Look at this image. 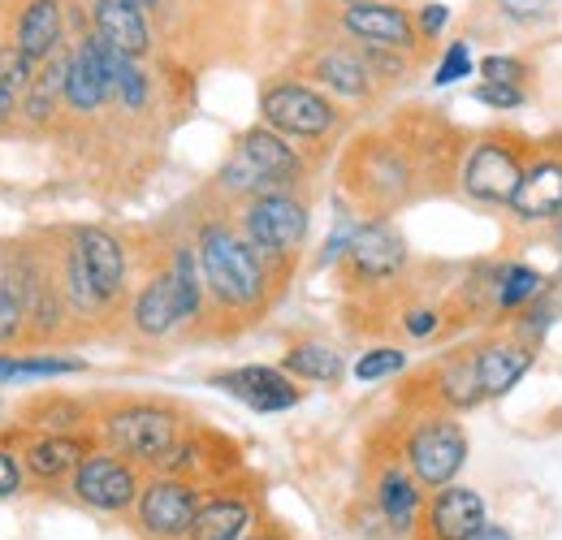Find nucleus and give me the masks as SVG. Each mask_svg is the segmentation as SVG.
I'll return each mask as SVG.
<instances>
[{
    "instance_id": "28",
    "label": "nucleus",
    "mask_w": 562,
    "mask_h": 540,
    "mask_svg": "<svg viewBox=\"0 0 562 540\" xmlns=\"http://www.w3.org/2000/svg\"><path fill=\"white\" fill-rule=\"evenodd\" d=\"M281 368L299 381H316V385H338L342 372H347V359L338 355V346H325V341H299L294 350H285Z\"/></svg>"
},
{
    "instance_id": "36",
    "label": "nucleus",
    "mask_w": 562,
    "mask_h": 540,
    "mask_svg": "<svg viewBox=\"0 0 562 540\" xmlns=\"http://www.w3.org/2000/svg\"><path fill=\"white\" fill-rule=\"evenodd\" d=\"M472 95H476V104H490V109H524L528 104L524 82H481Z\"/></svg>"
},
{
    "instance_id": "35",
    "label": "nucleus",
    "mask_w": 562,
    "mask_h": 540,
    "mask_svg": "<svg viewBox=\"0 0 562 540\" xmlns=\"http://www.w3.org/2000/svg\"><path fill=\"white\" fill-rule=\"evenodd\" d=\"M476 74H481V82H528V61L490 53L476 61Z\"/></svg>"
},
{
    "instance_id": "9",
    "label": "nucleus",
    "mask_w": 562,
    "mask_h": 540,
    "mask_svg": "<svg viewBox=\"0 0 562 540\" xmlns=\"http://www.w3.org/2000/svg\"><path fill=\"white\" fill-rule=\"evenodd\" d=\"M307 225L312 212L294 191H265L243 203L238 229L269 256V260H290L303 243H307Z\"/></svg>"
},
{
    "instance_id": "45",
    "label": "nucleus",
    "mask_w": 562,
    "mask_h": 540,
    "mask_svg": "<svg viewBox=\"0 0 562 540\" xmlns=\"http://www.w3.org/2000/svg\"><path fill=\"white\" fill-rule=\"evenodd\" d=\"M550 234H554V247L562 251V216L559 221H550Z\"/></svg>"
},
{
    "instance_id": "33",
    "label": "nucleus",
    "mask_w": 562,
    "mask_h": 540,
    "mask_svg": "<svg viewBox=\"0 0 562 540\" xmlns=\"http://www.w3.org/2000/svg\"><path fill=\"white\" fill-rule=\"evenodd\" d=\"M472 44L468 40H454L446 53H441V61L432 69V87H454V82H463V78H472Z\"/></svg>"
},
{
    "instance_id": "3",
    "label": "nucleus",
    "mask_w": 562,
    "mask_h": 540,
    "mask_svg": "<svg viewBox=\"0 0 562 540\" xmlns=\"http://www.w3.org/2000/svg\"><path fill=\"white\" fill-rule=\"evenodd\" d=\"M347 191L359 203L376 207V212H390L403 200L416 195V182H420V160L416 151L394 135H368L363 143H355L351 156H347Z\"/></svg>"
},
{
    "instance_id": "31",
    "label": "nucleus",
    "mask_w": 562,
    "mask_h": 540,
    "mask_svg": "<svg viewBox=\"0 0 562 540\" xmlns=\"http://www.w3.org/2000/svg\"><path fill=\"white\" fill-rule=\"evenodd\" d=\"M31 410H40V415H26V419L44 432H78L87 424V406L74 398H40V403H31Z\"/></svg>"
},
{
    "instance_id": "6",
    "label": "nucleus",
    "mask_w": 562,
    "mask_h": 540,
    "mask_svg": "<svg viewBox=\"0 0 562 540\" xmlns=\"http://www.w3.org/2000/svg\"><path fill=\"white\" fill-rule=\"evenodd\" d=\"M100 441L139 468H160L165 454L182 441V419L169 406L156 403H126L100 415Z\"/></svg>"
},
{
    "instance_id": "19",
    "label": "nucleus",
    "mask_w": 562,
    "mask_h": 540,
    "mask_svg": "<svg viewBox=\"0 0 562 540\" xmlns=\"http://www.w3.org/2000/svg\"><path fill=\"white\" fill-rule=\"evenodd\" d=\"M537 363V346L519 338H506V334H493L476 346V372H481V385H485V398H506Z\"/></svg>"
},
{
    "instance_id": "43",
    "label": "nucleus",
    "mask_w": 562,
    "mask_h": 540,
    "mask_svg": "<svg viewBox=\"0 0 562 540\" xmlns=\"http://www.w3.org/2000/svg\"><path fill=\"white\" fill-rule=\"evenodd\" d=\"M247 540H290V537H285V532H281L278 524H265V528H260V532H247Z\"/></svg>"
},
{
    "instance_id": "7",
    "label": "nucleus",
    "mask_w": 562,
    "mask_h": 540,
    "mask_svg": "<svg viewBox=\"0 0 562 540\" xmlns=\"http://www.w3.org/2000/svg\"><path fill=\"white\" fill-rule=\"evenodd\" d=\"M468 432H463V424L459 419H450V415H424L416 419L412 428H407V437H403V459H407V468L412 475L420 480L424 488H446V484H454V475L468 468Z\"/></svg>"
},
{
    "instance_id": "29",
    "label": "nucleus",
    "mask_w": 562,
    "mask_h": 540,
    "mask_svg": "<svg viewBox=\"0 0 562 540\" xmlns=\"http://www.w3.org/2000/svg\"><path fill=\"white\" fill-rule=\"evenodd\" d=\"M31 325V303H26V277L22 265L0 269V346L22 338V329Z\"/></svg>"
},
{
    "instance_id": "10",
    "label": "nucleus",
    "mask_w": 562,
    "mask_h": 540,
    "mask_svg": "<svg viewBox=\"0 0 562 540\" xmlns=\"http://www.w3.org/2000/svg\"><path fill=\"white\" fill-rule=\"evenodd\" d=\"M70 493L78 506L100 510V515H126L135 510L143 493V468L135 459L117 454V450H91L70 475Z\"/></svg>"
},
{
    "instance_id": "13",
    "label": "nucleus",
    "mask_w": 562,
    "mask_h": 540,
    "mask_svg": "<svg viewBox=\"0 0 562 540\" xmlns=\"http://www.w3.org/2000/svg\"><path fill=\"white\" fill-rule=\"evenodd\" d=\"M342 269L359 285H385V281L403 277V269H407V238L385 216L363 221V225H355V238L347 247V256H342Z\"/></svg>"
},
{
    "instance_id": "21",
    "label": "nucleus",
    "mask_w": 562,
    "mask_h": 540,
    "mask_svg": "<svg viewBox=\"0 0 562 540\" xmlns=\"http://www.w3.org/2000/svg\"><path fill=\"white\" fill-rule=\"evenodd\" d=\"M424 381H428V390H432L441 410H472V406L490 403L485 385H481V372H476V346L450 350Z\"/></svg>"
},
{
    "instance_id": "24",
    "label": "nucleus",
    "mask_w": 562,
    "mask_h": 540,
    "mask_svg": "<svg viewBox=\"0 0 562 540\" xmlns=\"http://www.w3.org/2000/svg\"><path fill=\"white\" fill-rule=\"evenodd\" d=\"M256 528V502L247 493H209L187 540H247Z\"/></svg>"
},
{
    "instance_id": "44",
    "label": "nucleus",
    "mask_w": 562,
    "mask_h": 540,
    "mask_svg": "<svg viewBox=\"0 0 562 540\" xmlns=\"http://www.w3.org/2000/svg\"><path fill=\"white\" fill-rule=\"evenodd\" d=\"M472 540H515V537H510L506 528H497V524H485V528H481V532H476Z\"/></svg>"
},
{
    "instance_id": "25",
    "label": "nucleus",
    "mask_w": 562,
    "mask_h": 540,
    "mask_svg": "<svg viewBox=\"0 0 562 540\" xmlns=\"http://www.w3.org/2000/svg\"><path fill=\"white\" fill-rule=\"evenodd\" d=\"M325 91L342 95V100H363L372 95V69L363 61L359 48H325L312 57V69H307Z\"/></svg>"
},
{
    "instance_id": "38",
    "label": "nucleus",
    "mask_w": 562,
    "mask_h": 540,
    "mask_svg": "<svg viewBox=\"0 0 562 540\" xmlns=\"http://www.w3.org/2000/svg\"><path fill=\"white\" fill-rule=\"evenodd\" d=\"M35 66H40V61H31L22 48H4V53H0V78L13 82V87H31V78L40 74Z\"/></svg>"
},
{
    "instance_id": "47",
    "label": "nucleus",
    "mask_w": 562,
    "mask_h": 540,
    "mask_svg": "<svg viewBox=\"0 0 562 540\" xmlns=\"http://www.w3.org/2000/svg\"><path fill=\"white\" fill-rule=\"evenodd\" d=\"M347 4H351V0H347Z\"/></svg>"
},
{
    "instance_id": "22",
    "label": "nucleus",
    "mask_w": 562,
    "mask_h": 540,
    "mask_svg": "<svg viewBox=\"0 0 562 540\" xmlns=\"http://www.w3.org/2000/svg\"><path fill=\"white\" fill-rule=\"evenodd\" d=\"M95 450V437L87 432H40L26 441L22 463L35 480H70L74 468Z\"/></svg>"
},
{
    "instance_id": "37",
    "label": "nucleus",
    "mask_w": 562,
    "mask_h": 540,
    "mask_svg": "<svg viewBox=\"0 0 562 540\" xmlns=\"http://www.w3.org/2000/svg\"><path fill=\"white\" fill-rule=\"evenodd\" d=\"M493 9H497L506 22L528 26V22H541V18L554 9V0H493Z\"/></svg>"
},
{
    "instance_id": "5",
    "label": "nucleus",
    "mask_w": 562,
    "mask_h": 540,
    "mask_svg": "<svg viewBox=\"0 0 562 540\" xmlns=\"http://www.w3.org/2000/svg\"><path fill=\"white\" fill-rule=\"evenodd\" d=\"M528 156H532V143L524 135H506V131H493L481 135L459 160V191L472 203H490V207H506L515 200L519 182H524V169H528Z\"/></svg>"
},
{
    "instance_id": "32",
    "label": "nucleus",
    "mask_w": 562,
    "mask_h": 540,
    "mask_svg": "<svg viewBox=\"0 0 562 540\" xmlns=\"http://www.w3.org/2000/svg\"><path fill=\"white\" fill-rule=\"evenodd\" d=\"M407 368V350H398V346H368L359 359H355V381H363V385H372V381H390V376H398Z\"/></svg>"
},
{
    "instance_id": "41",
    "label": "nucleus",
    "mask_w": 562,
    "mask_h": 540,
    "mask_svg": "<svg viewBox=\"0 0 562 540\" xmlns=\"http://www.w3.org/2000/svg\"><path fill=\"white\" fill-rule=\"evenodd\" d=\"M22 472H26V463L13 450H0V502L22 493Z\"/></svg>"
},
{
    "instance_id": "14",
    "label": "nucleus",
    "mask_w": 562,
    "mask_h": 540,
    "mask_svg": "<svg viewBox=\"0 0 562 540\" xmlns=\"http://www.w3.org/2000/svg\"><path fill=\"white\" fill-rule=\"evenodd\" d=\"M342 31L359 48H390V53H407V57L420 44L416 13H407L403 4H385V0H351L342 9Z\"/></svg>"
},
{
    "instance_id": "18",
    "label": "nucleus",
    "mask_w": 562,
    "mask_h": 540,
    "mask_svg": "<svg viewBox=\"0 0 562 540\" xmlns=\"http://www.w3.org/2000/svg\"><path fill=\"white\" fill-rule=\"evenodd\" d=\"M372 497H376V510L394 537H416L424 515V484L412 475V468H403V463L381 468L376 484H372Z\"/></svg>"
},
{
    "instance_id": "16",
    "label": "nucleus",
    "mask_w": 562,
    "mask_h": 540,
    "mask_svg": "<svg viewBox=\"0 0 562 540\" xmlns=\"http://www.w3.org/2000/svg\"><path fill=\"white\" fill-rule=\"evenodd\" d=\"M212 390H225L229 398L251 406L256 415H278V410L299 406V398H303L299 385L290 381V372L269 368V363H247V368H234V372H216Z\"/></svg>"
},
{
    "instance_id": "20",
    "label": "nucleus",
    "mask_w": 562,
    "mask_h": 540,
    "mask_svg": "<svg viewBox=\"0 0 562 540\" xmlns=\"http://www.w3.org/2000/svg\"><path fill=\"white\" fill-rule=\"evenodd\" d=\"M113 95V82H109V69H104V57H100V44L95 35H87L70 57H66V104L74 113H100Z\"/></svg>"
},
{
    "instance_id": "40",
    "label": "nucleus",
    "mask_w": 562,
    "mask_h": 540,
    "mask_svg": "<svg viewBox=\"0 0 562 540\" xmlns=\"http://www.w3.org/2000/svg\"><path fill=\"white\" fill-rule=\"evenodd\" d=\"M441 329V312L437 307H412L403 312V334L407 338H432Z\"/></svg>"
},
{
    "instance_id": "46",
    "label": "nucleus",
    "mask_w": 562,
    "mask_h": 540,
    "mask_svg": "<svg viewBox=\"0 0 562 540\" xmlns=\"http://www.w3.org/2000/svg\"><path fill=\"white\" fill-rule=\"evenodd\" d=\"M135 4H139V9H156V4H160V0H135Z\"/></svg>"
},
{
    "instance_id": "26",
    "label": "nucleus",
    "mask_w": 562,
    "mask_h": 540,
    "mask_svg": "<svg viewBox=\"0 0 562 540\" xmlns=\"http://www.w3.org/2000/svg\"><path fill=\"white\" fill-rule=\"evenodd\" d=\"M66 35V13H61V0H31L18 18V35H13V48H22L31 61H48L57 53Z\"/></svg>"
},
{
    "instance_id": "23",
    "label": "nucleus",
    "mask_w": 562,
    "mask_h": 540,
    "mask_svg": "<svg viewBox=\"0 0 562 540\" xmlns=\"http://www.w3.org/2000/svg\"><path fill=\"white\" fill-rule=\"evenodd\" d=\"M91 22H95V35H104L113 48H122L126 57H147L151 53V31H147V18L135 0H95L91 4Z\"/></svg>"
},
{
    "instance_id": "42",
    "label": "nucleus",
    "mask_w": 562,
    "mask_h": 540,
    "mask_svg": "<svg viewBox=\"0 0 562 540\" xmlns=\"http://www.w3.org/2000/svg\"><path fill=\"white\" fill-rule=\"evenodd\" d=\"M22 87H13V82H4L0 78V126H9L13 122V113L22 109V95H18Z\"/></svg>"
},
{
    "instance_id": "1",
    "label": "nucleus",
    "mask_w": 562,
    "mask_h": 540,
    "mask_svg": "<svg viewBox=\"0 0 562 540\" xmlns=\"http://www.w3.org/2000/svg\"><path fill=\"white\" fill-rule=\"evenodd\" d=\"M195 256L204 272V290L221 312L234 316H260V307L269 303V281L273 265L243 229L225 225V221H204L195 234Z\"/></svg>"
},
{
    "instance_id": "8",
    "label": "nucleus",
    "mask_w": 562,
    "mask_h": 540,
    "mask_svg": "<svg viewBox=\"0 0 562 540\" xmlns=\"http://www.w3.org/2000/svg\"><path fill=\"white\" fill-rule=\"evenodd\" d=\"M209 493L187 475H151L135 502V528L147 540H187Z\"/></svg>"
},
{
    "instance_id": "17",
    "label": "nucleus",
    "mask_w": 562,
    "mask_h": 540,
    "mask_svg": "<svg viewBox=\"0 0 562 540\" xmlns=\"http://www.w3.org/2000/svg\"><path fill=\"white\" fill-rule=\"evenodd\" d=\"M70 247L78 251L87 277L95 281V290H100L109 303H117L122 290H126V251H122L117 234L104 229V225H78L70 234Z\"/></svg>"
},
{
    "instance_id": "39",
    "label": "nucleus",
    "mask_w": 562,
    "mask_h": 540,
    "mask_svg": "<svg viewBox=\"0 0 562 540\" xmlns=\"http://www.w3.org/2000/svg\"><path fill=\"white\" fill-rule=\"evenodd\" d=\"M446 26H450V4H441V0L420 4V13H416V31H420V40H437Z\"/></svg>"
},
{
    "instance_id": "4",
    "label": "nucleus",
    "mask_w": 562,
    "mask_h": 540,
    "mask_svg": "<svg viewBox=\"0 0 562 540\" xmlns=\"http://www.w3.org/2000/svg\"><path fill=\"white\" fill-rule=\"evenodd\" d=\"M299 182H303V156L273 126H256V131L238 135L225 169H221V187L243 200L265 195V191H294Z\"/></svg>"
},
{
    "instance_id": "15",
    "label": "nucleus",
    "mask_w": 562,
    "mask_h": 540,
    "mask_svg": "<svg viewBox=\"0 0 562 540\" xmlns=\"http://www.w3.org/2000/svg\"><path fill=\"white\" fill-rule=\"evenodd\" d=\"M485 524H490L485 497H481L476 488L446 484V488H437V493L424 502L416 537L420 540H472Z\"/></svg>"
},
{
    "instance_id": "27",
    "label": "nucleus",
    "mask_w": 562,
    "mask_h": 540,
    "mask_svg": "<svg viewBox=\"0 0 562 540\" xmlns=\"http://www.w3.org/2000/svg\"><path fill=\"white\" fill-rule=\"evenodd\" d=\"M537 294H546V277L532 269V265H497V294H493V320L497 325H510Z\"/></svg>"
},
{
    "instance_id": "34",
    "label": "nucleus",
    "mask_w": 562,
    "mask_h": 540,
    "mask_svg": "<svg viewBox=\"0 0 562 540\" xmlns=\"http://www.w3.org/2000/svg\"><path fill=\"white\" fill-rule=\"evenodd\" d=\"M66 372H82V359H9V381L13 376H66Z\"/></svg>"
},
{
    "instance_id": "12",
    "label": "nucleus",
    "mask_w": 562,
    "mask_h": 540,
    "mask_svg": "<svg viewBox=\"0 0 562 540\" xmlns=\"http://www.w3.org/2000/svg\"><path fill=\"white\" fill-rule=\"evenodd\" d=\"M506 216L515 225H550L562 216V138L532 147L524 182H519L515 200L506 203Z\"/></svg>"
},
{
    "instance_id": "11",
    "label": "nucleus",
    "mask_w": 562,
    "mask_h": 540,
    "mask_svg": "<svg viewBox=\"0 0 562 540\" xmlns=\"http://www.w3.org/2000/svg\"><path fill=\"white\" fill-rule=\"evenodd\" d=\"M260 117H265V126H273L278 135L303 138V143L325 138L338 126V109L329 104V95H321L316 87L294 82V78L269 82V87L260 91Z\"/></svg>"
},
{
    "instance_id": "30",
    "label": "nucleus",
    "mask_w": 562,
    "mask_h": 540,
    "mask_svg": "<svg viewBox=\"0 0 562 540\" xmlns=\"http://www.w3.org/2000/svg\"><path fill=\"white\" fill-rule=\"evenodd\" d=\"M57 95H66V61H53V66H44L31 78V91H26V100H22L26 122L44 126V122L57 113Z\"/></svg>"
},
{
    "instance_id": "2",
    "label": "nucleus",
    "mask_w": 562,
    "mask_h": 540,
    "mask_svg": "<svg viewBox=\"0 0 562 540\" xmlns=\"http://www.w3.org/2000/svg\"><path fill=\"white\" fill-rule=\"evenodd\" d=\"M204 272H200V256L191 247H178L169 269L156 272L131 303V325L143 338H169L178 325L195 320L204 312Z\"/></svg>"
}]
</instances>
